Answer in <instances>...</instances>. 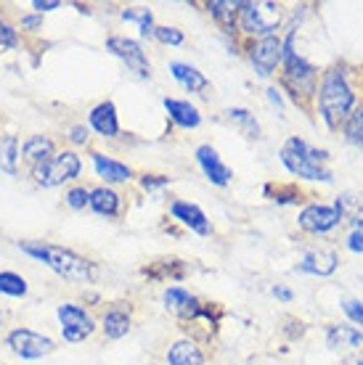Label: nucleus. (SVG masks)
<instances>
[{
	"label": "nucleus",
	"instance_id": "obj_1",
	"mask_svg": "<svg viewBox=\"0 0 363 365\" xmlns=\"http://www.w3.org/2000/svg\"><path fill=\"white\" fill-rule=\"evenodd\" d=\"M21 252H27L29 257H35L40 262H46L54 273H59L66 281L74 283H91L96 278V267L88 262L85 257H80L72 249L54 247V244H43V241H21L19 244Z\"/></svg>",
	"mask_w": 363,
	"mask_h": 365
},
{
	"label": "nucleus",
	"instance_id": "obj_2",
	"mask_svg": "<svg viewBox=\"0 0 363 365\" xmlns=\"http://www.w3.org/2000/svg\"><path fill=\"white\" fill-rule=\"evenodd\" d=\"M327 159V151L310 148L302 138H289L282 148V162L287 165V170L294 173L297 178H308V180L332 182V173L324 167Z\"/></svg>",
	"mask_w": 363,
	"mask_h": 365
},
{
	"label": "nucleus",
	"instance_id": "obj_3",
	"mask_svg": "<svg viewBox=\"0 0 363 365\" xmlns=\"http://www.w3.org/2000/svg\"><path fill=\"white\" fill-rule=\"evenodd\" d=\"M353 109V91L347 85L345 74L339 69H332L324 77L321 85V114L332 128L339 125V119H345Z\"/></svg>",
	"mask_w": 363,
	"mask_h": 365
},
{
	"label": "nucleus",
	"instance_id": "obj_4",
	"mask_svg": "<svg viewBox=\"0 0 363 365\" xmlns=\"http://www.w3.org/2000/svg\"><path fill=\"white\" fill-rule=\"evenodd\" d=\"M80 156L74 151H61V154H54L46 165H37L32 170L37 185L43 188H54V185H61L66 180H74L80 175Z\"/></svg>",
	"mask_w": 363,
	"mask_h": 365
},
{
	"label": "nucleus",
	"instance_id": "obj_5",
	"mask_svg": "<svg viewBox=\"0 0 363 365\" xmlns=\"http://www.w3.org/2000/svg\"><path fill=\"white\" fill-rule=\"evenodd\" d=\"M282 21V6L276 3H242V27L249 35L268 37Z\"/></svg>",
	"mask_w": 363,
	"mask_h": 365
},
{
	"label": "nucleus",
	"instance_id": "obj_6",
	"mask_svg": "<svg viewBox=\"0 0 363 365\" xmlns=\"http://www.w3.org/2000/svg\"><path fill=\"white\" fill-rule=\"evenodd\" d=\"M9 347L14 349V355L24 357V360H37V357L54 352V339L29 329H16L9 334Z\"/></svg>",
	"mask_w": 363,
	"mask_h": 365
},
{
	"label": "nucleus",
	"instance_id": "obj_7",
	"mask_svg": "<svg viewBox=\"0 0 363 365\" xmlns=\"http://www.w3.org/2000/svg\"><path fill=\"white\" fill-rule=\"evenodd\" d=\"M106 48H109L117 58H122L127 64V69L136 72L141 80H149V77H151V64H149V58H146V53L141 51V46H138L136 40H130V37H109V40H106Z\"/></svg>",
	"mask_w": 363,
	"mask_h": 365
},
{
	"label": "nucleus",
	"instance_id": "obj_8",
	"mask_svg": "<svg viewBox=\"0 0 363 365\" xmlns=\"http://www.w3.org/2000/svg\"><path fill=\"white\" fill-rule=\"evenodd\" d=\"M59 323H61V336L66 341H82L96 329L91 315L77 304H61L59 307Z\"/></svg>",
	"mask_w": 363,
	"mask_h": 365
},
{
	"label": "nucleus",
	"instance_id": "obj_9",
	"mask_svg": "<svg viewBox=\"0 0 363 365\" xmlns=\"http://www.w3.org/2000/svg\"><path fill=\"white\" fill-rule=\"evenodd\" d=\"M249 58H252L257 74H260V77H268V74H273V69H276L279 61L284 58V43L276 35L263 37L260 43H254L252 46Z\"/></svg>",
	"mask_w": 363,
	"mask_h": 365
},
{
	"label": "nucleus",
	"instance_id": "obj_10",
	"mask_svg": "<svg viewBox=\"0 0 363 365\" xmlns=\"http://www.w3.org/2000/svg\"><path fill=\"white\" fill-rule=\"evenodd\" d=\"M339 220H342L339 207H318V204H313V207H305L300 212V225L308 233H327L334 225H339Z\"/></svg>",
	"mask_w": 363,
	"mask_h": 365
},
{
	"label": "nucleus",
	"instance_id": "obj_11",
	"mask_svg": "<svg viewBox=\"0 0 363 365\" xmlns=\"http://www.w3.org/2000/svg\"><path fill=\"white\" fill-rule=\"evenodd\" d=\"M197 162H199V167L204 170V175H207L209 182H215V185H228L231 182V170H228L223 162H220L218 151L212 146H199L197 148Z\"/></svg>",
	"mask_w": 363,
	"mask_h": 365
},
{
	"label": "nucleus",
	"instance_id": "obj_12",
	"mask_svg": "<svg viewBox=\"0 0 363 365\" xmlns=\"http://www.w3.org/2000/svg\"><path fill=\"white\" fill-rule=\"evenodd\" d=\"M170 212H173L175 220H181L186 228H191L194 233H199V236H207L209 233V222L204 217V212L197 207V204H191V201H173L170 204Z\"/></svg>",
	"mask_w": 363,
	"mask_h": 365
},
{
	"label": "nucleus",
	"instance_id": "obj_13",
	"mask_svg": "<svg viewBox=\"0 0 363 365\" xmlns=\"http://www.w3.org/2000/svg\"><path fill=\"white\" fill-rule=\"evenodd\" d=\"M162 299H164V307H167L170 312H175L178 318H197V315H202L199 302L194 299V297H191L189 292L178 289V286L167 289Z\"/></svg>",
	"mask_w": 363,
	"mask_h": 365
},
{
	"label": "nucleus",
	"instance_id": "obj_14",
	"mask_svg": "<svg viewBox=\"0 0 363 365\" xmlns=\"http://www.w3.org/2000/svg\"><path fill=\"white\" fill-rule=\"evenodd\" d=\"M327 344L334 352H358L363 349V334L353 326H334L327 334Z\"/></svg>",
	"mask_w": 363,
	"mask_h": 365
},
{
	"label": "nucleus",
	"instance_id": "obj_15",
	"mask_svg": "<svg viewBox=\"0 0 363 365\" xmlns=\"http://www.w3.org/2000/svg\"><path fill=\"white\" fill-rule=\"evenodd\" d=\"M91 128L104 138H114L119 133V122H117V109L111 101H104L96 109L91 111Z\"/></svg>",
	"mask_w": 363,
	"mask_h": 365
},
{
	"label": "nucleus",
	"instance_id": "obj_16",
	"mask_svg": "<svg viewBox=\"0 0 363 365\" xmlns=\"http://www.w3.org/2000/svg\"><path fill=\"white\" fill-rule=\"evenodd\" d=\"M164 109L170 111V119H173L178 128H199V111L191 106L189 101H178V98H164Z\"/></svg>",
	"mask_w": 363,
	"mask_h": 365
},
{
	"label": "nucleus",
	"instance_id": "obj_17",
	"mask_svg": "<svg viewBox=\"0 0 363 365\" xmlns=\"http://www.w3.org/2000/svg\"><path fill=\"white\" fill-rule=\"evenodd\" d=\"M300 270L305 273H316V275H332L337 270V255L329 252V249H318V252H308L302 257Z\"/></svg>",
	"mask_w": 363,
	"mask_h": 365
},
{
	"label": "nucleus",
	"instance_id": "obj_18",
	"mask_svg": "<svg viewBox=\"0 0 363 365\" xmlns=\"http://www.w3.org/2000/svg\"><path fill=\"white\" fill-rule=\"evenodd\" d=\"M21 154H24V159L27 162H32V165H46L48 159L54 156V140L46 135H32L27 138V143L21 146Z\"/></svg>",
	"mask_w": 363,
	"mask_h": 365
},
{
	"label": "nucleus",
	"instance_id": "obj_19",
	"mask_svg": "<svg viewBox=\"0 0 363 365\" xmlns=\"http://www.w3.org/2000/svg\"><path fill=\"white\" fill-rule=\"evenodd\" d=\"M93 165H96V173L99 178H104L106 182H125L130 180V167H125L122 162H114L104 154H93Z\"/></svg>",
	"mask_w": 363,
	"mask_h": 365
},
{
	"label": "nucleus",
	"instance_id": "obj_20",
	"mask_svg": "<svg viewBox=\"0 0 363 365\" xmlns=\"http://www.w3.org/2000/svg\"><path fill=\"white\" fill-rule=\"evenodd\" d=\"M170 72H173L175 80H178V83L191 93H199V91L207 88V77H204L199 69H194V66H189V64L173 61V64H170Z\"/></svg>",
	"mask_w": 363,
	"mask_h": 365
},
{
	"label": "nucleus",
	"instance_id": "obj_21",
	"mask_svg": "<svg viewBox=\"0 0 363 365\" xmlns=\"http://www.w3.org/2000/svg\"><path fill=\"white\" fill-rule=\"evenodd\" d=\"M170 365H204V355L194 341H175L167 352Z\"/></svg>",
	"mask_w": 363,
	"mask_h": 365
},
{
	"label": "nucleus",
	"instance_id": "obj_22",
	"mask_svg": "<svg viewBox=\"0 0 363 365\" xmlns=\"http://www.w3.org/2000/svg\"><path fill=\"white\" fill-rule=\"evenodd\" d=\"M91 210L99 212V215H104V217H114L119 212V196L111 188H96V191H91Z\"/></svg>",
	"mask_w": 363,
	"mask_h": 365
},
{
	"label": "nucleus",
	"instance_id": "obj_23",
	"mask_svg": "<svg viewBox=\"0 0 363 365\" xmlns=\"http://www.w3.org/2000/svg\"><path fill=\"white\" fill-rule=\"evenodd\" d=\"M130 331V315L122 307H111L104 315V334L109 339H122Z\"/></svg>",
	"mask_w": 363,
	"mask_h": 365
},
{
	"label": "nucleus",
	"instance_id": "obj_24",
	"mask_svg": "<svg viewBox=\"0 0 363 365\" xmlns=\"http://www.w3.org/2000/svg\"><path fill=\"white\" fill-rule=\"evenodd\" d=\"M16 156H19V140L14 135L0 138V170L9 175H16Z\"/></svg>",
	"mask_w": 363,
	"mask_h": 365
},
{
	"label": "nucleus",
	"instance_id": "obj_25",
	"mask_svg": "<svg viewBox=\"0 0 363 365\" xmlns=\"http://www.w3.org/2000/svg\"><path fill=\"white\" fill-rule=\"evenodd\" d=\"M239 9H242V3H228V0H215V3H209L212 16L226 27V32H234V19H237Z\"/></svg>",
	"mask_w": 363,
	"mask_h": 365
},
{
	"label": "nucleus",
	"instance_id": "obj_26",
	"mask_svg": "<svg viewBox=\"0 0 363 365\" xmlns=\"http://www.w3.org/2000/svg\"><path fill=\"white\" fill-rule=\"evenodd\" d=\"M0 294L24 297V294H27V281L16 273H0Z\"/></svg>",
	"mask_w": 363,
	"mask_h": 365
},
{
	"label": "nucleus",
	"instance_id": "obj_27",
	"mask_svg": "<svg viewBox=\"0 0 363 365\" xmlns=\"http://www.w3.org/2000/svg\"><path fill=\"white\" fill-rule=\"evenodd\" d=\"M122 19L138 21V24H141V35L144 37L154 35V19H151V11L149 9H144L141 14H136V11H122Z\"/></svg>",
	"mask_w": 363,
	"mask_h": 365
},
{
	"label": "nucleus",
	"instance_id": "obj_28",
	"mask_svg": "<svg viewBox=\"0 0 363 365\" xmlns=\"http://www.w3.org/2000/svg\"><path fill=\"white\" fill-rule=\"evenodd\" d=\"M228 117L234 119V122H239L242 128L247 130V135L257 138V133H260V128H257V122H254V117L249 114L247 109H231L228 111Z\"/></svg>",
	"mask_w": 363,
	"mask_h": 365
},
{
	"label": "nucleus",
	"instance_id": "obj_29",
	"mask_svg": "<svg viewBox=\"0 0 363 365\" xmlns=\"http://www.w3.org/2000/svg\"><path fill=\"white\" fill-rule=\"evenodd\" d=\"M347 138L358 146H363V111L350 114V119H347Z\"/></svg>",
	"mask_w": 363,
	"mask_h": 365
},
{
	"label": "nucleus",
	"instance_id": "obj_30",
	"mask_svg": "<svg viewBox=\"0 0 363 365\" xmlns=\"http://www.w3.org/2000/svg\"><path fill=\"white\" fill-rule=\"evenodd\" d=\"M154 37L159 40V43H170V46H181L183 43V35L173 27H156Z\"/></svg>",
	"mask_w": 363,
	"mask_h": 365
},
{
	"label": "nucleus",
	"instance_id": "obj_31",
	"mask_svg": "<svg viewBox=\"0 0 363 365\" xmlns=\"http://www.w3.org/2000/svg\"><path fill=\"white\" fill-rule=\"evenodd\" d=\"M88 201H91V191H85V188H72V191L66 193V204L72 210H82Z\"/></svg>",
	"mask_w": 363,
	"mask_h": 365
},
{
	"label": "nucleus",
	"instance_id": "obj_32",
	"mask_svg": "<svg viewBox=\"0 0 363 365\" xmlns=\"http://www.w3.org/2000/svg\"><path fill=\"white\" fill-rule=\"evenodd\" d=\"M16 46H19L16 29L9 27L6 21H0V48H16Z\"/></svg>",
	"mask_w": 363,
	"mask_h": 365
},
{
	"label": "nucleus",
	"instance_id": "obj_33",
	"mask_svg": "<svg viewBox=\"0 0 363 365\" xmlns=\"http://www.w3.org/2000/svg\"><path fill=\"white\" fill-rule=\"evenodd\" d=\"M141 182H144L146 191H156V188H164V185H167L170 180H167V178H156V175H146Z\"/></svg>",
	"mask_w": 363,
	"mask_h": 365
},
{
	"label": "nucleus",
	"instance_id": "obj_34",
	"mask_svg": "<svg viewBox=\"0 0 363 365\" xmlns=\"http://www.w3.org/2000/svg\"><path fill=\"white\" fill-rule=\"evenodd\" d=\"M342 307H345V312L355 320V323H361V326H363V307L358 304V302H345Z\"/></svg>",
	"mask_w": 363,
	"mask_h": 365
},
{
	"label": "nucleus",
	"instance_id": "obj_35",
	"mask_svg": "<svg viewBox=\"0 0 363 365\" xmlns=\"http://www.w3.org/2000/svg\"><path fill=\"white\" fill-rule=\"evenodd\" d=\"M72 143H77V146H80V143H88V128H85V125H77V128H72Z\"/></svg>",
	"mask_w": 363,
	"mask_h": 365
},
{
	"label": "nucleus",
	"instance_id": "obj_36",
	"mask_svg": "<svg viewBox=\"0 0 363 365\" xmlns=\"http://www.w3.org/2000/svg\"><path fill=\"white\" fill-rule=\"evenodd\" d=\"M32 9H37L40 14H43V11L61 9V3H59V0H35V3H32Z\"/></svg>",
	"mask_w": 363,
	"mask_h": 365
},
{
	"label": "nucleus",
	"instance_id": "obj_37",
	"mask_svg": "<svg viewBox=\"0 0 363 365\" xmlns=\"http://www.w3.org/2000/svg\"><path fill=\"white\" fill-rule=\"evenodd\" d=\"M347 247L353 249V252H363V228H361V230H355L353 236L347 238Z\"/></svg>",
	"mask_w": 363,
	"mask_h": 365
},
{
	"label": "nucleus",
	"instance_id": "obj_38",
	"mask_svg": "<svg viewBox=\"0 0 363 365\" xmlns=\"http://www.w3.org/2000/svg\"><path fill=\"white\" fill-rule=\"evenodd\" d=\"M21 27L24 29H40L43 27V16H24L21 19Z\"/></svg>",
	"mask_w": 363,
	"mask_h": 365
},
{
	"label": "nucleus",
	"instance_id": "obj_39",
	"mask_svg": "<svg viewBox=\"0 0 363 365\" xmlns=\"http://www.w3.org/2000/svg\"><path fill=\"white\" fill-rule=\"evenodd\" d=\"M273 297H279V299L289 302L292 299V292H289V289H284V286H276V289H273Z\"/></svg>",
	"mask_w": 363,
	"mask_h": 365
},
{
	"label": "nucleus",
	"instance_id": "obj_40",
	"mask_svg": "<svg viewBox=\"0 0 363 365\" xmlns=\"http://www.w3.org/2000/svg\"><path fill=\"white\" fill-rule=\"evenodd\" d=\"M268 98H271L273 103L279 106V109H282V106H284V103H282V96H279V91H276V88H271V91H268Z\"/></svg>",
	"mask_w": 363,
	"mask_h": 365
},
{
	"label": "nucleus",
	"instance_id": "obj_41",
	"mask_svg": "<svg viewBox=\"0 0 363 365\" xmlns=\"http://www.w3.org/2000/svg\"><path fill=\"white\" fill-rule=\"evenodd\" d=\"M358 365H363V357H361V360H358Z\"/></svg>",
	"mask_w": 363,
	"mask_h": 365
}]
</instances>
